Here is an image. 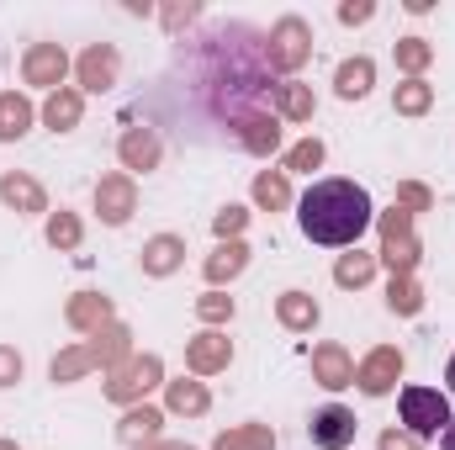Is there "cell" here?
<instances>
[{
	"mask_svg": "<svg viewBox=\"0 0 455 450\" xmlns=\"http://www.w3.org/2000/svg\"><path fill=\"white\" fill-rule=\"evenodd\" d=\"M297 223L313 244L344 249L371 228V197L355 181H318L302 202H297Z\"/></svg>",
	"mask_w": 455,
	"mask_h": 450,
	"instance_id": "6da1fadb",
	"label": "cell"
},
{
	"mask_svg": "<svg viewBox=\"0 0 455 450\" xmlns=\"http://www.w3.org/2000/svg\"><path fill=\"white\" fill-rule=\"evenodd\" d=\"M403 424H408L413 440L445 435V424H451V403H445V392H435V387H403Z\"/></svg>",
	"mask_w": 455,
	"mask_h": 450,
	"instance_id": "7a4b0ae2",
	"label": "cell"
},
{
	"mask_svg": "<svg viewBox=\"0 0 455 450\" xmlns=\"http://www.w3.org/2000/svg\"><path fill=\"white\" fill-rule=\"evenodd\" d=\"M349 440H355V414H349V408H323V414L313 419V446L344 450Z\"/></svg>",
	"mask_w": 455,
	"mask_h": 450,
	"instance_id": "3957f363",
	"label": "cell"
},
{
	"mask_svg": "<svg viewBox=\"0 0 455 450\" xmlns=\"http://www.w3.org/2000/svg\"><path fill=\"white\" fill-rule=\"evenodd\" d=\"M397 371H403V355H397V350H381V355H371V360L360 366V376H355V382H360L371 398H381V392L397 382Z\"/></svg>",
	"mask_w": 455,
	"mask_h": 450,
	"instance_id": "277c9868",
	"label": "cell"
},
{
	"mask_svg": "<svg viewBox=\"0 0 455 450\" xmlns=\"http://www.w3.org/2000/svg\"><path fill=\"white\" fill-rule=\"evenodd\" d=\"M302 37H307V27H302L297 16H286V21L275 27V37H270V59H275V64H286V69H291V64H302V53H307V48H302Z\"/></svg>",
	"mask_w": 455,
	"mask_h": 450,
	"instance_id": "5b68a950",
	"label": "cell"
},
{
	"mask_svg": "<svg viewBox=\"0 0 455 450\" xmlns=\"http://www.w3.org/2000/svg\"><path fill=\"white\" fill-rule=\"evenodd\" d=\"M27 80H32V85H59V80H64V53H59V43H37V48L27 53Z\"/></svg>",
	"mask_w": 455,
	"mask_h": 450,
	"instance_id": "8992f818",
	"label": "cell"
},
{
	"mask_svg": "<svg viewBox=\"0 0 455 450\" xmlns=\"http://www.w3.org/2000/svg\"><path fill=\"white\" fill-rule=\"evenodd\" d=\"M96 202H101V218H107V223H127V213H132V186H127L122 175H112V181H101Z\"/></svg>",
	"mask_w": 455,
	"mask_h": 450,
	"instance_id": "52a82bcc",
	"label": "cell"
},
{
	"mask_svg": "<svg viewBox=\"0 0 455 450\" xmlns=\"http://www.w3.org/2000/svg\"><path fill=\"white\" fill-rule=\"evenodd\" d=\"M80 75H85V85H91V91H107V85H112V75H116V53H112V48H91V53H85V64H80Z\"/></svg>",
	"mask_w": 455,
	"mask_h": 450,
	"instance_id": "ba28073f",
	"label": "cell"
},
{
	"mask_svg": "<svg viewBox=\"0 0 455 450\" xmlns=\"http://www.w3.org/2000/svg\"><path fill=\"white\" fill-rule=\"evenodd\" d=\"M122 159H127L132 170H148V165L159 159V143H154V133H127V138H122Z\"/></svg>",
	"mask_w": 455,
	"mask_h": 450,
	"instance_id": "9c48e42d",
	"label": "cell"
},
{
	"mask_svg": "<svg viewBox=\"0 0 455 450\" xmlns=\"http://www.w3.org/2000/svg\"><path fill=\"white\" fill-rule=\"evenodd\" d=\"M0 197H5L11 207H27V213H43V191H37L32 181H21V175H5V181H0Z\"/></svg>",
	"mask_w": 455,
	"mask_h": 450,
	"instance_id": "30bf717a",
	"label": "cell"
},
{
	"mask_svg": "<svg viewBox=\"0 0 455 450\" xmlns=\"http://www.w3.org/2000/svg\"><path fill=\"white\" fill-rule=\"evenodd\" d=\"M313 366H318L323 387H349V382H355V371H349V360H344L339 350H318V355H313Z\"/></svg>",
	"mask_w": 455,
	"mask_h": 450,
	"instance_id": "8fae6325",
	"label": "cell"
},
{
	"mask_svg": "<svg viewBox=\"0 0 455 450\" xmlns=\"http://www.w3.org/2000/svg\"><path fill=\"white\" fill-rule=\"evenodd\" d=\"M32 122V107L21 96H0V138H21Z\"/></svg>",
	"mask_w": 455,
	"mask_h": 450,
	"instance_id": "7c38bea8",
	"label": "cell"
},
{
	"mask_svg": "<svg viewBox=\"0 0 455 450\" xmlns=\"http://www.w3.org/2000/svg\"><path fill=\"white\" fill-rule=\"evenodd\" d=\"M365 91H371V59H349L339 69V96L355 101V96H365Z\"/></svg>",
	"mask_w": 455,
	"mask_h": 450,
	"instance_id": "4fadbf2b",
	"label": "cell"
},
{
	"mask_svg": "<svg viewBox=\"0 0 455 450\" xmlns=\"http://www.w3.org/2000/svg\"><path fill=\"white\" fill-rule=\"evenodd\" d=\"M223 360H228V339L202 334L196 344H191V366H196V371H218Z\"/></svg>",
	"mask_w": 455,
	"mask_h": 450,
	"instance_id": "5bb4252c",
	"label": "cell"
},
{
	"mask_svg": "<svg viewBox=\"0 0 455 450\" xmlns=\"http://www.w3.org/2000/svg\"><path fill=\"white\" fill-rule=\"evenodd\" d=\"M154 376H159V360H138L122 382H112V398H132V392H138V387H148Z\"/></svg>",
	"mask_w": 455,
	"mask_h": 450,
	"instance_id": "9a60e30c",
	"label": "cell"
},
{
	"mask_svg": "<svg viewBox=\"0 0 455 450\" xmlns=\"http://www.w3.org/2000/svg\"><path fill=\"white\" fill-rule=\"evenodd\" d=\"M175 260H180V244H175V238H154V244H148V254H143V265H148L154 276L175 270Z\"/></svg>",
	"mask_w": 455,
	"mask_h": 450,
	"instance_id": "2e32d148",
	"label": "cell"
},
{
	"mask_svg": "<svg viewBox=\"0 0 455 450\" xmlns=\"http://www.w3.org/2000/svg\"><path fill=\"white\" fill-rule=\"evenodd\" d=\"M281 318H286L291 329H307V324L318 318V308H313L302 292H286V297H281Z\"/></svg>",
	"mask_w": 455,
	"mask_h": 450,
	"instance_id": "e0dca14e",
	"label": "cell"
},
{
	"mask_svg": "<svg viewBox=\"0 0 455 450\" xmlns=\"http://www.w3.org/2000/svg\"><path fill=\"white\" fill-rule=\"evenodd\" d=\"M48 122H53V127H75V122H80V96L59 91V96L48 101Z\"/></svg>",
	"mask_w": 455,
	"mask_h": 450,
	"instance_id": "ac0fdd59",
	"label": "cell"
},
{
	"mask_svg": "<svg viewBox=\"0 0 455 450\" xmlns=\"http://www.w3.org/2000/svg\"><path fill=\"white\" fill-rule=\"evenodd\" d=\"M233 270H243V244H228V249H218V260H207V276L212 281H223Z\"/></svg>",
	"mask_w": 455,
	"mask_h": 450,
	"instance_id": "d6986e66",
	"label": "cell"
},
{
	"mask_svg": "<svg viewBox=\"0 0 455 450\" xmlns=\"http://www.w3.org/2000/svg\"><path fill=\"white\" fill-rule=\"evenodd\" d=\"M170 408L202 414V408H207V392H202V387H191V382H175V387H170Z\"/></svg>",
	"mask_w": 455,
	"mask_h": 450,
	"instance_id": "ffe728a7",
	"label": "cell"
},
{
	"mask_svg": "<svg viewBox=\"0 0 455 450\" xmlns=\"http://www.w3.org/2000/svg\"><path fill=\"white\" fill-rule=\"evenodd\" d=\"M243 127H249V133H243V143H249V149H259V154H265V149H275V122H265V117H249Z\"/></svg>",
	"mask_w": 455,
	"mask_h": 450,
	"instance_id": "44dd1931",
	"label": "cell"
},
{
	"mask_svg": "<svg viewBox=\"0 0 455 450\" xmlns=\"http://www.w3.org/2000/svg\"><path fill=\"white\" fill-rule=\"evenodd\" d=\"M275 101H281V112H291V117L313 112V101H307V91H302V85H275Z\"/></svg>",
	"mask_w": 455,
	"mask_h": 450,
	"instance_id": "7402d4cb",
	"label": "cell"
},
{
	"mask_svg": "<svg viewBox=\"0 0 455 450\" xmlns=\"http://www.w3.org/2000/svg\"><path fill=\"white\" fill-rule=\"evenodd\" d=\"M218 450H270V435L265 430H243V435H223Z\"/></svg>",
	"mask_w": 455,
	"mask_h": 450,
	"instance_id": "603a6c76",
	"label": "cell"
},
{
	"mask_svg": "<svg viewBox=\"0 0 455 450\" xmlns=\"http://www.w3.org/2000/svg\"><path fill=\"white\" fill-rule=\"evenodd\" d=\"M397 107H403V112H424V107H429V85H424V80H408V85L397 91Z\"/></svg>",
	"mask_w": 455,
	"mask_h": 450,
	"instance_id": "cb8c5ba5",
	"label": "cell"
},
{
	"mask_svg": "<svg viewBox=\"0 0 455 450\" xmlns=\"http://www.w3.org/2000/svg\"><path fill=\"white\" fill-rule=\"evenodd\" d=\"M254 197H259L265 207H281V202H286V181H281V175H259V181H254Z\"/></svg>",
	"mask_w": 455,
	"mask_h": 450,
	"instance_id": "d4e9b609",
	"label": "cell"
},
{
	"mask_svg": "<svg viewBox=\"0 0 455 450\" xmlns=\"http://www.w3.org/2000/svg\"><path fill=\"white\" fill-rule=\"evenodd\" d=\"M365 276H371V254H349L339 265V286H360Z\"/></svg>",
	"mask_w": 455,
	"mask_h": 450,
	"instance_id": "484cf974",
	"label": "cell"
},
{
	"mask_svg": "<svg viewBox=\"0 0 455 450\" xmlns=\"http://www.w3.org/2000/svg\"><path fill=\"white\" fill-rule=\"evenodd\" d=\"M318 159H323V143H318V138H313V143H297V149H291V159H286V165H291V170H318Z\"/></svg>",
	"mask_w": 455,
	"mask_h": 450,
	"instance_id": "4316f807",
	"label": "cell"
},
{
	"mask_svg": "<svg viewBox=\"0 0 455 450\" xmlns=\"http://www.w3.org/2000/svg\"><path fill=\"white\" fill-rule=\"evenodd\" d=\"M228 313H233V302H228V297H218V292H207V297H202V318H212V324H218V318H228Z\"/></svg>",
	"mask_w": 455,
	"mask_h": 450,
	"instance_id": "83f0119b",
	"label": "cell"
},
{
	"mask_svg": "<svg viewBox=\"0 0 455 450\" xmlns=\"http://www.w3.org/2000/svg\"><path fill=\"white\" fill-rule=\"evenodd\" d=\"M48 238H53V244H75V238H80V228H75V218H53Z\"/></svg>",
	"mask_w": 455,
	"mask_h": 450,
	"instance_id": "f1b7e54d",
	"label": "cell"
},
{
	"mask_svg": "<svg viewBox=\"0 0 455 450\" xmlns=\"http://www.w3.org/2000/svg\"><path fill=\"white\" fill-rule=\"evenodd\" d=\"M397 59H403V64H408V69H419V64H424V59H429V48H424V43H419V37H413V43H403V48H397Z\"/></svg>",
	"mask_w": 455,
	"mask_h": 450,
	"instance_id": "f546056e",
	"label": "cell"
},
{
	"mask_svg": "<svg viewBox=\"0 0 455 450\" xmlns=\"http://www.w3.org/2000/svg\"><path fill=\"white\" fill-rule=\"evenodd\" d=\"M16 376H21V355L0 350V382H16Z\"/></svg>",
	"mask_w": 455,
	"mask_h": 450,
	"instance_id": "4dcf8cb0",
	"label": "cell"
},
{
	"mask_svg": "<svg viewBox=\"0 0 455 450\" xmlns=\"http://www.w3.org/2000/svg\"><path fill=\"white\" fill-rule=\"evenodd\" d=\"M154 424H159V414H148V408H143V414H132V419H127V435H138V430L148 435Z\"/></svg>",
	"mask_w": 455,
	"mask_h": 450,
	"instance_id": "1f68e13d",
	"label": "cell"
},
{
	"mask_svg": "<svg viewBox=\"0 0 455 450\" xmlns=\"http://www.w3.org/2000/svg\"><path fill=\"white\" fill-rule=\"evenodd\" d=\"M238 228H243V213H238V207L218 213V233H238Z\"/></svg>",
	"mask_w": 455,
	"mask_h": 450,
	"instance_id": "d6a6232c",
	"label": "cell"
},
{
	"mask_svg": "<svg viewBox=\"0 0 455 450\" xmlns=\"http://www.w3.org/2000/svg\"><path fill=\"white\" fill-rule=\"evenodd\" d=\"M381 450H419L413 435H381Z\"/></svg>",
	"mask_w": 455,
	"mask_h": 450,
	"instance_id": "836d02e7",
	"label": "cell"
},
{
	"mask_svg": "<svg viewBox=\"0 0 455 450\" xmlns=\"http://www.w3.org/2000/svg\"><path fill=\"white\" fill-rule=\"evenodd\" d=\"M371 16V5H339V21H365Z\"/></svg>",
	"mask_w": 455,
	"mask_h": 450,
	"instance_id": "e575fe53",
	"label": "cell"
},
{
	"mask_svg": "<svg viewBox=\"0 0 455 450\" xmlns=\"http://www.w3.org/2000/svg\"><path fill=\"white\" fill-rule=\"evenodd\" d=\"M440 450H455V419L445 424V435H440Z\"/></svg>",
	"mask_w": 455,
	"mask_h": 450,
	"instance_id": "d590c367",
	"label": "cell"
},
{
	"mask_svg": "<svg viewBox=\"0 0 455 450\" xmlns=\"http://www.w3.org/2000/svg\"><path fill=\"white\" fill-rule=\"evenodd\" d=\"M445 382H451V392H455V355H451V366H445Z\"/></svg>",
	"mask_w": 455,
	"mask_h": 450,
	"instance_id": "8d00e7d4",
	"label": "cell"
},
{
	"mask_svg": "<svg viewBox=\"0 0 455 450\" xmlns=\"http://www.w3.org/2000/svg\"><path fill=\"white\" fill-rule=\"evenodd\" d=\"M0 450H16V446H0Z\"/></svg>",
	"mask_w": 455,
	"mask_h": 450,
	"instance_id": "74e56055",
	"label": "cell"
}]
</instances>
